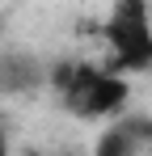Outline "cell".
<instances>
[{
    "label": "cell",
    "mask_w": 152,
    "mask_h": 156,
    "mask_svg": "<svg viewBox=\"0 0 152 156\" xmlns=\"http://www.w3.org/2000/svg\"><path fill=\"white\" fill-rule=\"evenodd\" d=\"M51 89L63 114H72L80 122H110L131 105V84L127 72L114 63H59L51 68Z\"/></svg>",
    "instance_id": "obj_1"
},
{
    "label": "cell",
    "mask_w": 152,
    "mask_h": 156,
    "mask_svg": "<svg viewBox=\"0 0 152 156\" xmlns=\"http://www.w3.org/2000/svg\"><path fill=\"white\" fill-rule=\"evenodd\" d=\"M101 34H106L110 63L118 72H127V76L152 72V4L148 0H114Z\"/></svg>",
    "instance_id": "obj_2"
},
{
    "label": "cell",
    "mask_w": 152,
    "mask_h": 156,
    "mask_svg": "<svg viewBox=\"0 0 152 156\" xmlns=\"http://www.w3.org/2000/svg\"><path fill=\"white\" fill-rule=\"evenodd\" d=\"M42 84H51V68L42 55L25 47H0V93L4 97H30Z\"/></svg>",
    "instance_id": "obj_3"
},
{
    "label": "cell",
    "mask_w": 152,
    "mask_h": 156,
    "mask_svg": "<svg viewBox=\"0 0 152 156\" xmlns=\"http://www.w3.org/2000/svg\"><path fill=\"white\" fill-rule=\"evenodd\" d=\"M152 144V114H118V118H110L106 131L97 135V156H131L139 152V148H148Z\"/></svg>",
    "instance_id": "obj_4"
}]
</instances>
